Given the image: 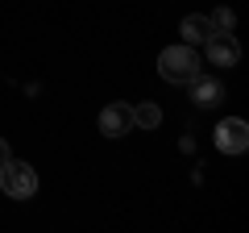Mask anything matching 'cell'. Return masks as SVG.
Here are the masks:
<instances>
[{
    "label": "cell",
    "mask_w": 249,
    "mask_h": 233,
    "mask_svg": "<svg viewBox=\"0 0 249 233\" xmlns=\"http://www.w3.org/2000/svg\"><path fill=\"white\" fill-rule=\"evenodd\" d=\"M158 75L166 83H191L199 75V54H196V46H187V42H178V46H166V50L158 54Z\"/></svg>",
    "instance_id": "obj_1"
},
{
    "label": "cell",
    "mask_w": 249,
    "mask_h": 233,
    "mask_svg": "<svg viewBox=\"0 0 249 233\" xmlns=\"http://www.w3.org/2000/svg\"><path fill=\"white\" fill-rule=\"evenodd\" d=\"M0 192H9L13 200H29L37 192V171L29 162H0Z\"/></svg>",
    "instance_id": "obj_2"
},
{
    "label": "cell",
    "mask_w": 249,
    "mask_h": 233,
    "mask_svg": "<svg viewBox=\"0 0 249 233\" xmlns=\"http://www.w3.org/2000/svg\"><path fill=\"white\" fill-rule=\"evenodd\" d=\"M216 146H220L224 154H241L249 146V125L241 116H224L220 125H216Z\"/></svg>",
    "instance_id": "obj_3"
},
{
    "label": "cell",
    "mask_w": 249,
    "mask_h": 233,
    "mask_svg": "<svg viewBox=\"0 0 249 233\" xmlns=\"http://www.w3.org/2000/svg\"><path fill=\"white\" fill-rule=\"evenodd\" d=\"M191 88V104H199V108H216V104H224V83L216 79V75H208V71H199L196 79L187 83Z\"/></svg>",
    "instance_id": "obj_4"
},
{
    "label": "cell",
    "mask_w": 249,
    "mask_h": 233,
    "mask_svg": "<svg viewBox=\"0 0 249 233\" xmlns=\"http://www.w3.org/2000/svg\"><path fill=\"white\" fill-rule=\"evenodd\" d=\"M208 58H212L216 67H232L241 58V46H237V38L232 34H224V29H212V34H208Z\"/></svg>",
    "instance_id": "obj_5"
},
{
    "label": "cell",
    "mask_w": 249,
    "mask_h": 233,
    "mask_svg": "<svg viewBox=\"0 0 249 233\" xmlns=\"http://www.w3.org/2000/svg\"><path fill=\"white\" fill-rule=\"evenodd\" d=\"M129 129H133V108L129 104H108L100 113V134L104 137H124Z\"/></svg>",
    "instance_id": "obj_6"
},
{
    "label": "cell",
    "mask_w": 249,
    "mask_h": 233,
    "mask_svg": "<svg viewBox=\"0 0 249 233\" xmlns=\"http://www.w3.org/2000/svg\"><path fill=\"white\" fill-rule=\"evenodd\" d=\"M178 34L187 38V46H196V42H208V34H212V21H208V17H199V13H191V17H183Z\"/></svg>",
    "instance_id": "obj_7"
},
{
    "label": "cell",
    "mask_w": 249,
    "mask_h": 233,
    "mask_svg": "<svg viewBox=\"0 0 249 233\" xmlns=\"http://www.w3.org/2000/svg\"><path fill=\"white\" fill-rule=\"evenodd\" d=\"M133 125H142V129H158V125H162V108L154 104V100L137 104V108H133Z\"/></svg>",
    "instance_id": "obj_8"
},
{
    "label": "cell",
    "mask_w": 249,
    "mask_h": 233,
    "mask_svg": "<svg viewBox=\"0 0 249 233\" xmlns=\"http://www.w3.org/2000/svg\"><path fill=\"white\" fill-rule=\"evenodd\" d=\"M208 21H212V29H224V34H232V25H237V17H232V9H216V13H212Z\"/></svg>",
    "instance_id": "obj_9"
},
{
    "label": "cell",
    "mask_w": 249,
    "mask_h": 233,
    "mask_svg": "<svg viewBox=\"0 0 249 233\" xmlns=\"http://www.w3.org/2000/svg\"><path fill=\"white\" fill-rule=\"evenodd\" d=\"M0 162H9V142L0 137Z\"/></svg>",
    "instance_id": "obj_10"
}]
</instances>
